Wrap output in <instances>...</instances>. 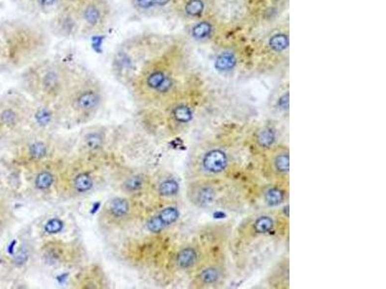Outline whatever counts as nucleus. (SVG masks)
Instances as JSON below:
<instances>
[{
	"label": "nucleus",
	"mask_w": 386,
	"mask_h": 289,
	"mask_svg": "<svg viewBox=\"0 0 386 289\" xmlns=\"http://www.w3.org/2000/svg\"><path fill=\"white\" fill-rule=\"evenodd\" d=\"M195 85L185 45L157 35L127 87L142 110H159Z\"/></svg>",
	"instance_id": "nucleus-1"
},
{
	"label": "nucleus",
	"mask_w": 386,
	"mask_h": 289,
	"mask_svg": "<svg viewBox=\"0 0 386 289\" xmlns=\"http://www.w3.org/2000/svg\"><path fill=\"white\" fill-rule=\"evenodd\" d=\"M50 34L25 19L0 21L1 72L23 70L47 56Z\"/></svg>",
	"instance_id": "nucleus-2"
},
{
	"label": "nucleus",
	"mask_w": 386,
	"mask_h": 289,
	"mask_svg": "<svg viewBox=\"0 0 386 289\" xmlns=\"http://www.w3.org/2000/svg\"><path fill=\"white\" fill-rule=\"evenodd\" d=\"M110 177L104 152L78 151L66 156L59 173L56 198L63 202L80 201L98 191Z\"/></svg>",
	"instance_id": "nucleus-3"
},
{
	"label": "nucleus",
	"mask_w": 386,
	"mask_h": 289,
	"mask_svg": "<svg viewBox=\"0 0 386 289\" xmlns=\"http://www.w3.org/2000/svg\"><path fill=\"white\" fill-rule=\"evenodd\" d=\"M76 72L77 70L63 61L44 57L22 70L21 92L34 102L57 105Z\"/></svg>",
	"instance_id": "nucleus-4"
},
{
	"label": "nucleus",
	"mask_w": 386,
	"mask_h": 289,
	"mask_svg": "<svg viewBox=\"0 0 386 289\" xmlns=\"http://www.w3.org/2000/svg\"><path fill=\"white\" fill-rule=\"evenodd\" d=\"M105 103L100 80L88 71H77L64 96L57 104L64 126L78 127L93 122Z\"/></svg>",
	"instance_id": "nucleus-5"
},
{
	"label": "nucleus",
	"mask_w": 386,
	"mask_h": 289,
	"mask_svg": "<svg viewBox=\"0 0 386 289\" xmlns=\"http://www.w3.org/2000/svg\"><path fill=\"white\" fill-rule=\"evenodd\" d=\"M234 164L231 144L224 138H208L193 145L186 162V179L226 177Z\"/></svg>",
	"instance_id": "nucleus-6"
},
{
	"label": "nucleus",
	"mask_w": 386,
	"mask_h": 289,
	"mask_svg": "<svg viewBox=\"0 0 386 289\" xmlns=\"http://www.w3.org/2000/svg\"><path fill=\"white\" fill-rule=\"evenodd\" d=\"M240 191L226 177H198L187 180L186 198L195 209H224L236 204Z\"/></svg>",
	"instance_id": "nucleus-7"
},
{
	"label": "nucleus",
	"mask_w": 386,
	"mask_h": 289,
	"mask_svg": "<svg viewBox=\"0 0 386 289\" xmlns=\"http://www.w3.org/2000/svg\"><path fill=\"white\" fill-rule=\"evenodd\" d=\"M6 148L10 164L20 171L37 163L66 155L62 152L63 146L59 145L56 134L27 131Z\"/></svg>",
	"instance_id": "nucleus-8"
},
{
	"label": "nucleus",
	"mask_w": 386,
	"mask_h": 289,
	"mask_svg": "<svg viewBox=\"0 0 386 289\" xmlns=\"http://www.w3.org/2000/svg\"><path fill=\"white\" fill-rule=\"evenodd\" d=\"M32 100L22 92L0 95V148L27 132Z\"/></svg>",
	"instance_id": "nucleus-9"
},
{
	"label": "nucleus",
	"mask_w": 386,
	"mask_h": 289,
	"mask_svg": "<svg viewBox=\"0 0 386 289\" xmlns=\"http://www.w3.org/2000/svg\"><path fill=\"white\" fill-rule=\"evenodd\" d=\"M142 215L138 199L125 195L109 198L99 209L96 217L98 230L105 236H111L129 230L136 225Z\"/></svg>",
	"instance_id": "nucleus-10"
},
{
	"label": "nucleus",
	"mask_w": 386,
	"mask_h": 289,
	"mask_svg": "<svg viewBox=\"0 0 386 289\" xmlns=\"http://www.w3.org/2000/svg\"><path fill=\"white\" fill-rule=\"evenodd\" d=\"M38 258L32 229L24 227L12 236L0 251V271L8 279L25 274Z\"/></svg>",
	"instance_id": "nucleus-11"
},
{
	"label": "nucleus",
	"mask_w": 386,
	"mask_h": 289,
	"mask_svg": "<svg viewBox=\"0 0 386 289\" xmlns=\"http://www.w3.org/2000/svg\"><path fill=\"white\" fill-rule=\"evenodd\" d=\"M198 91L193 86L159 110H143L147 116L160 118V124L170 136L184 133L191 128L198 108Z\"/></svg>",
	"instance_id": "nucleus-12"
},
{
	"label": "nucleus",
	"mask_w": 386,
	"mask_h": 289,
	"mask_svg": "<svg viewBox=\"0 0 386 289\" xmlns=\"http://www.w3.org/2000/svg\"><path fill=\"white\" fill-rule=\"evenodd\" d=\"M85 248L78 238L49 236L38 246V259L52 269H77L85 260Z\"/></svg>",
	"instance_id": "nucleus-13"
},
{
	"label": "nucleus",
	"mask_w": 386,
	"mask_h": 289,
	"mask_svg": "<svg viewBox=\"0 0 386 289\" xmlns=\"http://www.w3.org/2000/svg\"><path fill=\"white\" fill-rule=\"evenodd\" d=\"M66 156L43 161L21 171L30 197L39 201L56 198L58 177Z\"/></svg>",
	"instance_id": "nucleus-14"
},
{
	"label": "nucleus",
	"mask_w": 386,
	"mask_h": 289,
	"mask_svg": "<svg viewBox=\"0 0 386 289\" xmlns=\"http://www.w3.org/2000/svg\"><path fill=\"white\" fill-rule=\"evenodd\" d=\"M285 215L277 210L260 211L246 217L236 229L235 238L238 244H252L279 233Z\"/></svg>",
	"instance_id": "nucleus-15"
},
{
	"label": "nucleus",
	"mask_w": 386,
	"mask_h": 289,
	"mask_svg": "<svg viewBox=\"0 0 386 289\" xmlns=\"http://www.w3.org/2000/svg\"><path fill=\"white\" fill-rule=\"evenodd\" d=\"M74 1L78 8L82 37L97 35L107 29L113 16L110 0Z\"/></svg>",
	"instance_id": "nucleus-16"
},
{
	"label": "nucleus",
	"mask_w": 386,
	"mask_h": 289,
	"mask_svg": "<svg viewBox=\"0 0 386 289\" xmlns=\"http://www.w3.org/2000/svg\"><path fill=\"white\" fill-rule=\"evenodd\" d=\"M189 275L191 289H215L224 287L229 277L225 256L205 260Z\"/></svg>",
	"instance_id": "nucleus-17"
},
{
	"label": "nucleus",
	"mask_w": 386,
	"mask_h": 289,
	"mask_svg": "<svg viewBox=\"0 0 386 289\" xmlns=\"http://www.w3.org/2000/svg\"><path fill=\"white\" fill-rule=\"evenodd\" d=\"M48 32L62 40H76L82 37L80 16L75 1H69L51 16Z\"/></svg>",
	"instance_id": "nucleus-18"
},
{
	"label": "nucleus",
	"mask_w": 386,
	"mask_h": 289,
	"mask_svg": "<svg viewBox=\"0 0 386 289\" xmlns=\"http://www.w3.org/2000/svg\"><path fill=\"white\" fill-rule=\"evenodd\" d=\"M263 169L265 176L270 179V182L289 185V146L278 143L264 153Z\"/></svg>",
	"instance_id": "nucleus-19"
},
{
	"label": "nucleus",
	"mask_w": 386,
	"mask_h": 289,
	"mask_svg": "<svg viewBox=\"0 0 386 289\" xmlns=\"http://www.w3.org/2000/svg\"><path fill=\"white\" fill-rule=\"evenodd\" d=\"M65 127L57 105L41 104L32 101L27 131L44 134H56Z\"/></svg>",
	"instance_id": "nucleus-20"
},
{
	"label": "nucleus",
	"mask_w": 386,
	"mask_h": 289,
	"mask_svg": "<svg viewBox=\"0 0 386 289\" xmlns=\"http://www.w3.org/2000/svg\"><path fill=\"white\" fill-rule=\"evenodd\" d=\"M115 185L121 195L138 199L145 194L150 193L152 184V176L136 170H125L117 172L115 177H111Z\"/></svg>",
	"instance_id": "nucleus-21"
},
{
	"label": "nucleus",
	"mask_w": 386,
	"mask_h": 289,
	"mask_svg": "<svg viewBox=\"0 0 386 289\" xmlns=\"http://www.w3.org/2000/svg\"><path fill=\"white\" fill-rule=\"evenodd\" d=\"M72 279L73 289H99L110 287L109 279L98 264L82 265Z\"/></svg>",
	"instance_id": "nucleus-22"
},
{
	"label": "nucleus",
	"mask_w": 386,
	"mask_h": 289,
	"mask_svg": "<svg viewBox=\"0 0 386 289\" xmlns=\"http://www.w3.org/2000/svg\"><path fill=\"white\" fill-rule=\"evenodd\" d=\"M203 261V254L193 239L182 244L170 258V263L175 270L187 274L193 272Z\"/></svg>",
	"instance_id": "nucleus-23"
},
{
	"label": "nucleus",
	"mask_w": 386,
	"mask_h": 289,
	"mask_svg": "<svg viewBox=\"0 0 386 289\" xmlns=\"http://www.w3.org/2000/svg\"><path fill=\"white\" fill-rule=\"evenodd\" d=\"M181 186L177 178L169 173H164L156 177H152V184L149 195L164 205L172 203L180 194Z\"/></svg>",
	"instance_id": "nucleus-24"
},
{
	"label": "nucleus",
	"mask_w": 386,
	"mask_h": 289,
	"mask_svg": "<svg viewBox=\"0 0 386 289\" xmlns=\"http://www.w3.org/2000/svg\"><path fill=\"white\" fill-rule=\"evenodd\" d=\"M180 216L181 212L177 206L166 204L147 219V229L152 234H161L175 225Z\"/></svg>",
	"instance_id": "nucleus-25"
},
{
	"label": "nucleus",
	"mask_w": 386,
	"mask_h": 289,
	"mask_svg": "<svg viewBox=\"0 0 386 289\" xmlns=\"http://www.w3.org/2000/svg\"><path fill=\"white\" fill-rule=\"evenodd\" d=\"M176 0H129L132 11L143 17H159L174 12Z\"/></svg>",
	"instance_id": "nucleus-26"
},
{
	"label": "nucleus",
	"mask_w": 386,
	"mask_h": 289,
	"mask_svg": "<svg viewBox=\"0 0 386 289\" xmlns=\"http://www.w3.org/2000/svg\"><path fill=\"white\" fill-rule=\"evenodd\" d=\"M209 0H176L174 13L181 18L194 22L208 16Z\"/></svg>",
	"instance_id": "nucleus-27"
},
{
	"label": "nucleus",
	"mask_w": 386,
	"mask_h": 289,
	"mask_svg": "<svg viewBox=\"0 0 386 289\" xmlns=\"http://www.w3.org/2000/svg\"><path fill=\"white\" fill-rule=\"evenodd\" d=\"M259 197L267 208L278 209L288 202L289 185L270 182L260 188Z\"/></svg>",
	"instance_id": "nucleus-28"
},
{
	"label": "nucleus",
	"mask_w": 386,
	"mask_h": 289,
	"mask_svg": "<svg viewBox=\"0 0 386 289\" xmlns=\"http://www.w3.org/2000/svg\"><path fill=\"white\" fill-rule=\"evenodd\" d=\"M289 257H282L272 266L266 277V284L270 289H289Z\"/></svg>",
	"instance_id": "nucleus-29"
},
{
	"label": "nucleus",
	"mask_w": 386,
	"mask_h": 289,
	"mask_svg": "<svg viewBox=\"0 0 386 289\" xmlns=\"http://www.w3.org/2000/svg\"><path fill=\"white\" fill-rule=\"evenodd\" d=\"M106 142V130L101 127H92L86 129L81 138L79 151L87 153L103 152Z\"/></svg>",
	"instance_id": "nucleus-30"
},
{
	"label": "nucleus",
	"mask_w": 386,
	"mask_h": 289,
	"mask_svg": "<svg viewBox=\"0 0 386 289\" xmlns=\"http://www.w3.org/2000/svg\"><path fill=\"white\" fill-rule=\"evenodd\" d=\"M24 11L37 15L52 16L66 3L72 0H15Z\"/></svg>",
	"instance_id": "nucleus-31"
},
{
	"label": "nucleus",
	"mask_w": 386,
	"mask_h": 289,
	"mask_svg": "<svg viewBox=\"0 0 386 289\" xmlns=\"http://www.w3.org/2000/svg\"><path fill=\"white\" fill-rule=\"evenodd\" d=\"M251 144L256 151L261 154L266 153L275 144L277 141V130L271 125H263L253 131L251 136Z\"/></svg>",
	"instance_id": "nucleus-32"
},
{
	"label": "nucleus",
	"mask_w": 386,
	"mask_h": 289,
	"mask_svg": "<svg viewBox=\"0 0 386 289\" xmlns=\"http://www.w3.org/2000/svg\"><path fill=\"white\" fill-rule=\"evenodd\" d=\"M16 221L13 202L2 187H0V240L11 230Z\"/></svg>",
	"instance_id": "nucleus-33"
},
{
	"label": "nucleus",
	"mask_w": 386,
	"mask_h": 289,
	"mask_svg": "<svg viewBox=\"0 0 386 289\" xmlns=\"http://www.w3.org/2000/svg\"><path fill=\"white\" fill-rule=\"evenodd\" d=\"M190 36L194 41L204 42L210 39L213 34V22L209 18V16L203 17L199 20L192 22L190 27Z\"/></svg>",
	"instance_id": "nucleus-34"
},
{
	"label": "nucleus",
	"mask_w": 386,
	"mask_h": 289,
	"mask_svg": "<svg viewBox=\"0 0 386 289\" xmlns=\"http://www.w3.org/2000/svg\"><path fill=\"white\" fill-rule=\"evenodd\" d=\"M270 51L275 54H281L289 47V35L285 31H274L267 42Z\"/></svg>",
	"instance_id": "nucleus-35"
},
{
	"label": "nucleus",
	"mask_w": 386,
	"mask_h": 289,
	"mask_svg": "<svg viewBox=\"0 0 386 289\" xmlns=\"http://www.w3.org/2000/svg\"><path fill=\"white\" fill-rule=\"evenodd\" d=\"M237 59L234 54L225 52L220 54L215 60V68L221 72H229L235 68Z\"/></svg>",
	"instance_id": "nucleus-36"
},
{
	"label": "nucleus",
	"mask_w": 386,
	"mask_h": 289,
	"mask_svg": "<svg viewBox=\"0 0 386 289\" xmlns=\"http://www.w3.org/2000/svg\"><path fill=\"white\" fill-rule=\"evenodd\" d=\"M274 109L279 114H286L289 112V90L284 89L274 101Z\"/></svg>",
	"instance_id": "nucleus-37"
}]
</instances>
